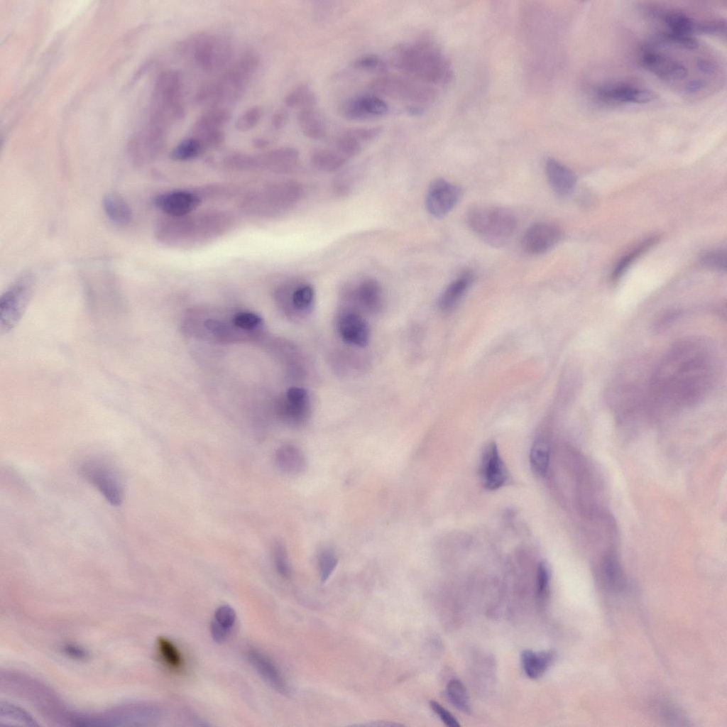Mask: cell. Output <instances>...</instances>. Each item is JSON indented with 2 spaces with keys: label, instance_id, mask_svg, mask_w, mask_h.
Masks as SVG:
<instances>
[{
  "label": "cell",
  "instance_id": "cell-1",
  "mask_svg": "<svg viewBox=\"0 0 727 727\" xmlns=\"http://www.w3.org/2000/svg\"><path fill=\"white\" fill-rule=\"evenodd\" d=\"M720 366L710 341L693 337L675 342L650 372V412H677L697 405L716 386Z\"/></svg>",
  "mask_w": 727,
  "mask_h": 727
},
{
  "label": "cell",
  "instance_id": "cell-2",
  "mask_svg": "<svg viewBox=\"0 0 727 727\" xmlns=\"http://www.w3.org/2000/svg\"><path fill=\"white\" fill-rule=\"evenodd\" d=\"M696 40L677 41L659 37L643 48L641 62L651 74L686 95L708 93L713 87L707 82L714 87L721 80V64L701 44L692 50L687 60L684 47Z\"/></svg>",
  "mask_w": 727,
  "mask_h": 727
},
{
  "label": "cell",
  "instance_id": "cell-3",
  "mask_svg": "<svg viewBox=\"0 0 727 727\" xmlns=\"http://www.w3.org/2000/svg\"><path fill=\"white\" fill-rule=\"evenodd\" d=\"M393 61L398 69L412 79L441 91L450 84L453 77L451 64L445 55L427 40L398 45Z\"/></svg>",
  "mask_w": 727,
  "mask_h": 727
},
{
  "label": "cell",
  "instance_id": "cell-4",
  "mask_svg": "<svg viewBox=\"0 0 727 727\" xmlns=\"http://www.w3.org/2000/svg\"><path fill=\"white\" fill-rule=\"evenodd\" d=\"M258 66V58L255 53H244L217 79L202 86L196 94L195 102L209 109L226 108L225 106L236 102Z\"/></svg>",
  "mask_w": 727,
  "mask_h": 727
},
{
  "label": "cell",
  "instance_id": "cell-5",
  "mask_svg": "<svg viewBox=\"0 0 727 727\" xmlns=\"http://www.w3.org/2000/svg\"><path fill=\"white\" fill-rule=\"evenodd\" d=\"M471 229L483 241L493 247L507 243L517 227V219L508 209L489 205H475L466 214Z\"/></svg>",
  "mask_w": 727,
  "mask_h": 727
},
{
  "label": "cell",
  "instance_id": "cell-6",
  "mask_svg": "<svg viewBox=\"0 0 727 727\" xmlns=\"http://www.w3.org/2000/svg\"><path fill=\"white\" fill-rule=\"evenodd\" d=\"M182 54L207 72L223 70L231 61L232 46L223 37L197 33L182 42Z\"/></svg>",
  "mask_w": 727,
  "mask_h": 727
},
{
  "label": "cell",
  "instance_id": "cell-7",
  "mask_svg": "<svg viewBox=\"0 0 727 727\" xmlns=\"http://www.w3.org/2000/svg\"><path fill=\"white\" fill-rule=\"evenodd\" d=\"M369 87L376 94L410 102L419 110L434 103L441 90L414 79L398 75H381L371 82Z\"/></svg>",
  "mask_w": 727,
  "mask_h": 727
},
{
  "label": "cell",
  "instance_id": "cell-8",
  "mask_svg": "<svg viewBox=\"0 0 727 727\" xmlns=\"http://www.w3.org/2000/svg\"><path fill=\"white\" fill-rule=\"evenodd\" d=\"M183 78L175 70L162 72L153 90L152 118L169 126L185 116L182 104Z\"/></svg>",
  "mask_w": 727,
  "mask_h": 727
},
{
  "label": "cell",
  "instance_id": "cell-9",
  "mask_svg": "<svg viewBox=\"0 0 727 727\" xmlns=\"http://www.w3.org/2000/svg\"><path fill=\"white\" fill-rule=\"evenodd\" d=\"M80 473L111 504L119 505L122 503L124 496L123 480L112 462L104 458L92 457L83 461Z\"/></svg>",
  "mask_w": 727,
  "mask_h": 727
},
{
  "label": "cell",
  "instance_id": "cell-10",
  "mask_svg": "<svg viewBox=\"0 0 727 727\" xmlns=\"http://www.w3.org/2000/svg\"><path fill=\"white\" fill-rule=\"evenodd\" d=\"M33 278L23 274L14 281L0 299V332L7 333L21 319L33 293Z\"/></svg>",
  "mask_w": 727,
  "mask_h": 727
},
{
  "label": "cell",
  "instance_id": "cell-11",
  "mask_svg": "<svg viewBox=\"0 0 727 727\" xmlns=\"http://www.w3.org/2000/svg\"><path fill=\"white\" fill-rule=\"evenodd\" d=\"M230 119L231 112L227 108L208 109L193 124L192 136L199 141L205 150L216 148L224 140V127Z\"/></svg>",
  "mask_w": 727,
  "mask_h": 727
},
{
  "label": "cell",
  "instance_id": "cell-12",
  "mask_svg": "<svg viewBox=\"0 0 727 727\" xmlns=\"http://www.w3.org/2000/svg\"><path fill=\"white\" fill-rule=\"evenodd\" d=\"M595 96L600 100L616 104L643 105L654 102V93L639 85L623 82L606 83L594 89Z\"/></svg>",
  "mask_w": 727,
  "mask_h": 727
},
{
  "label": "cell",
  "instance_id": "cell-13",
  "mask_svg": "<svg viewBox=\"0 0 727 727\" xmlns=\"http://www.w3.org/2000/svg\"><path fill=\"white\" fill-rule=\"evenodd\" d=\"M460 197L461 190L457 185L443 178H436L428 187L425 206L432 216L442 218L454 207Z\"/></svg>",
  "mask_w": 727,
  "mask_h": 727
},
{
  "label": "cell",
  "instance_id": "cell-14",
  "mask_svg": "<svg viewBox=\"0 0 727 727\" xmlns=\"http://www.w3.org/2000/svg\"><path fill=\"white\" fill-rule=\"evenodd\" d=\"M562 231L556 225L538 222L530 226L523 238V247L530 254L543 253L554 246L562 238Z\"/></svg>",
  "mask_w": 727,
  "mask_h": 727
},
{
  "label": "cell",
  "instance_id": "cell-15",
  "mask_svg": "<svg viewBox=\"0 0 727 727\" xmlns=\"http://www.w3.org/2000/svg\"><path fill=\"white\" fill-rule=\"evenodd\" d=\"M166 130L164 127L149 123L131 146L130 152L133 159L138 163L153 159L163 146Z\"/></svg>",
  "mask_w": 727,
  "mask_h": 727
},
{
  "label": "cell",
  "instance_id": "cell-16",
  "mask_svg": "<svg viewBox=\"0 0 727 727\" xmlns=\"http://www.w3.org/2000/svg\"><path fill=\"white\" fill-rule=\"evenodd\" d=\"M337 328L341 339L347 344L359 347L366 346L370 329L366 319L355 310H343L339 316Z\"/></svg>",
  "mask_w": 727,
  "mask_h": 727
},
{
  "label": "cell",
  "instance_id": "cell-17",
  "mask_svg": "<svg viewBox=\"0 0 727 727\" xmlns=\"http://www.w3.org/2000/svg\"><path fill=\"white\" fill-rule=\"evenodd\" d=\"M199 197L188 191H172L158 195L155 206L174 218L183 217L193 212L199 204Z\"/></svg>",
  "mask_w": 727,
  "mask_h": 727
},
{
  "label": "cell",
  "instance_id": "cell-18",
  "mask_svg": "<svg viewBox=\"0 0 727 727\" xmlns=\"http://www.w3.org/2000/svg\"><path fill=\"white\" fill-rule=\"evenodd\" d=\"M388 111L386 102L373 94H364L347 100L343 105L344 116L351 120L380 117Z\"/></svg>",
  "mask_w": 727,
  "mask_h": 727
},
{
  "label": "cell",
  "instance_id": "cell-19",
  "mask_svg": "<svg viewBox=\"0 0 727 727\" xmlns=\"http://www.w3.org/2000/svg\"><path fill=\"white\" fill-rule=\"evenodd\" d=\"M481 476L483 486L490 490L501 487L507 479L505 464L493 442L486 447L481 460Z\"/></svg>",
  "mask_w": 727,
  "mask_h": 727
},
{
  "label": "cell",
  "instance_id": "cell-20",
  "mask_svg": "<svg viewBox=\"0 0 727 727\" xmlns=\"http://www.w3.org/2000/svg\"><path fill=\"white\" fill-rule=\"evenodd\" d=\"M248 661L258 675L270 687L281 694H288L286 682L275 662L264 652L256 648L247 652Z\"/></svg>",
  "mask_w": 727,
  "mask_h": 727
},
{
  "label": "cell",
  "instance_id": "cell-21",
  "mask_svg": "<svg viewBox=\"0 0 727 727\" xmlns=\"http://www.w3.org/2000/svg\"><path fill=\"white\" fill-rule=\"evenodd\" d=\"M346 297L371 313L379 312L383 305V293L379 283L373 278L361 280L355 288L346 290Z\"/></svg>",
  "mask_w": 727,
  "mask_h": 727
},
{
  "label": "cell",
  "instance_id": "cell-22",
  "mask_svg": "<svg viewBox=\"0 0 727 727\" xmlns=\"http://www.w3.org/2000/svg\"><path fill=\"white\" fill-rule=\"evenodd\" d=\"M298 159V151L291 147H281L257 155L258 168L278 173L290 171L297 165Z\"/></svg>",
  "mask_w": 727,
  "mask_h": 727
},
{
  "label": "cell",
  "instance_id": "cell-23",
  "mask_svg": "<svg viewBox=\"0 0 727 727\" xmlns=\"http://www.w3.org/2000/svg\"><path fill=\"white\" fill-rule=\"evenodd\" d=\"M545 173L554 192L559 196H567L574 189L576 177L567 166L554 158L545 163Z\"/></svg>",
  "mask_w": 727,
  "mask_h": 727
},
{
  "label": "cell",
  "instance_id": "cell-24",
  "mask_svg": "<svg viewBox=\"0 0 727 727\" xmlns=\"http://www.w3.org/2000/svg\"><path fill=\"white\" fill-rule=\"evenodd\" d=\"M598 569L602 581L611 591L623 590L625 579L623 567L613 552H606L600 559Z\"/></svg>",
  "mask_w": 727,
  "mask_h": 727
},
{
  "label": "cell",
  "instance_id": "cell-25",
  "mask_svg": "<svg viewBox=\"0 0 727 727\" xmlns=\"http://www.w3.org/2000/svg\"><path fill=\"white\" fill-rule=\"evenodd\" d=\"M473 280V274L466 271L449 284L439 298L440 310L448 312L454 309L471 286Z\"/></svg>",
  "mask_w": 727,
  "mask_h": 727
},
{
  "label": "cell",
  "instance_id": "cell-26",
  "mask_svg": "<svg viewBox=\"0 0 727 727\" xmlns=\"http://www.w3.org/2000/svg\"><path fill=\"white\" fill-rule=\"evenodd\" d=\"M275 461L279 469L288 474L302 473L307 466L304 453L291 444L282 446L277 450Z\"/></svg>",
  "mask_w": 727,
  "mask_h": 727
},
{
  "label": "cell",
  "instance_id": "cell-27",
  "mask_svg": "<svg viewBox=\"0 0 727 727\" xmlns=\"http://www.w3.org/2000/svg\"><path fill=\"white\" fill-rule=\"evenodd\" d=\"M554 660L552 650L538 652L525 650L522 652L521 662L525 673L531 679H537L543 675Z\"/></svg>",
  "mask_w": 727,
  "mask_h": 727
},
{
  "label": "cell",
  "instance_id": "cell-28",
  "mask_svg": "<svg viewBox=\"0 0 727 727\" xmlns=\"http://www.w3.org/2000/svg\"><path fill=\"white\" fill-rule=\"evenodd\" d=\"M103 208L106 217L114 224L126 225L131 219V210L122 196L109 192L103 198Z\"/></svg>",
  "mask_w": 727,
  "mask_h": 727
},
{
  "label": "cell",
  "instance_id": "cell-29",
  "mask_svg": "<svg viewBox=\"0 0 727 727\" xmlns=\"http://www.w3.org/2000/svg\"><path fill=\"white\" fill-rule=\"evenodd\" d=\"M297 121L301 131L307 137L319 140L325 136V124L315 107L300 110Z\"/></svg>",
  "mask_w": 727,
  "mask_h": 727
},
{
  "label": "cell",
  "instance_id": "cell-30",
  "mask_svg": "<svg viewBox=\"0 0 727 727\" xmlns=\"http://www.w3.org/2000/svg\"><path fill=\"white\" fill-rule=\"evenodd\" d=\"M347 159L337 151L317 149L311 155V161L318 170L324 172H335L342 168Z\"/></svg>",
  "mask_w": 727,
  "mask_h": 727
},
{
  "label": "cell",
  "instance_id": "cell-31",
  "mask_svg": "<svg viewBox=\"0 0 727 727\" xmlns=\"http://www.w3.org/2000/svg\"><path fill=\"white\" fill-rule=\"evenodd\" d=\"M157 649L163 664L170 670L180 672L183 669V657L176 645L165 637L157 639Z\"/></svg>",
  "mask_w": 727,
  "mask_h": 727
},
{
  "label": "cell",
  "instance_id": "cell-32",
  "mask_svg": "<svg viewBox=\"0 0 727 727\" xmlns=\"http://www.w3.org/2000/svg\"><path fill=\"white\" fill-rule=\"evenodd\" d=\"M315 291L308 284H300L293 288L290 293L291 305L297 312L307 315L313 307Z\"/></svg>",
  "mask_w": 727,
  "mask_h": 727
},
{
  "label": "cell",
  "instance_id": "cell-33",
  "mask_svg": "<svg viewBox=\"0 0 727 727\" xmlns=\"http://www.w3.org/2000/svg\"><path fill=\"white\" fill-rule=\"evenodd\" d=\"M317 99L310 87L305 84L297 85L285 96L284 102L290 108L298 109L299 111L315 107Z\"/></svg>",
  "mask_w": 727,
  "mask_h": 727
},
{
  "label": "cell",
  "instance_id": "cell-34",
  "mask_svg": "<svg viewBox=\"0 0 727 727\" xmlns=\"http://www.w3.org/2000/svg\"><path fill=\"white\" fill-rule=\"evenodd\" d=\"M550 459V448L543 439H537L532 446L530 453V463L532 472L537 476H544L547 470Z\"/></svg>",
  "mask_w": 727,
  "mask_h": 727
},
{
  "label": "cell",
  "instance_id": "cell-35",
  "mask_svg": "<svg viewBox=\"0 0 727 727\" xmlns=\"http://www.w3.org/2000/svg\"><path fill=\"white\" fill-rule=\"evenodd\" d=\"M205 149L196 138L192 136L180 141L170 152V158L177 161H187L200 155Z\"/></svg>",
  "mask_w": 727,
  "mask_h": 727
},
{
  "label": "cell",
  "instance_id": "cell-36",
  "mask_svg": "<svg viewBox=\"0 0 727 727\" xmlns=\"http://www.w3.org/2000/svg\"><path fill=\"white\" fill-rule=\"evenodd\" d=\"M447 694L450 702L457 709L466 714L470 712L469 695L465 686L460 680L452 679L448 683Z\"/></svg>",
  "mask_w": 727,
  "mask_h": 727
},
{
  "label": "cell",
  "instance_id": "cell-37",
  "mask_svg": "<svg viewBox=\"0 0 727 727\" xmlns=\"http://www.w3.org/2000/svg\"><path fill=\"white\" fill-rule=\"evenodd\" d=\"M657 240V237H651L646 239L637 246L632 251L624 256L616 264L612 273V279L616 280L620 278L626 271L629 266L638 258L641 253L650 248Z\"/></svg>",
  "mask_w": 727,
  "mask_h": 727
},
{
  "label": "cell",
  "instance_id": "cell-38",
  "mask_svg": "<svg viewBox=\"0 0 727 727\" xmlns=\"http://www.w3.org/2000/svg\"><path fill=\"white\" fill-rule=\"evenodd\" d=\"M336 151L348 160L361 152V144L360 141L347 130L338 138Z\"/></svg>",
  "mask_w": 727,
  "mask_h": 727
},
{
  "label": "cell",
  "instance_id": "cell-39",
  "mask_svg": "<svg viewBox=\"0 0 727 727\" xmlns=\"http://www.w3.org/2000/svg\"><path fill=\"white\" fill-rule=\"evenodd\" d=\"M236 621V612L232 607L223 605L217 608L211 625L229 634Z\"/></svg>",
  "mask_w": 727,
  "mask_h": 727
},
{
  "label": "cell",
  "instance_id": "cell-40",
  "mask_svg": "<svg viewBox=\"0 0 727 727\" xmlns=\"http://www.w3.org/2000/svg\"><path fill=\"white\" fill-rule=\"evenodd\" d=\"M263 116L259 106H253L244 111L237 119L235 127L240 131H247L255 127Z\"/></svg>",
  "mask_w": 727,
  "mask_h": 727
},
{
  "label": "cell",
  "instance_id": "cell-41",
  "mask_svg": "<svg viewBox=\"0 0 727 727\" xmlns=\"http://www.w3.org/2000/svg\"><path fill=\"white\" fill-rule=\"evenodd\" d=\"M338 563L335 552L329 548L324 549L319 555L318 565L320 579L326 581L332 575Z\"/></svg>",
  "mask_w": 727,
  "mask_h": 727
},
{
  "label": "cell",
  "instance_id": "cell-42",
  "mask_svg": "<svg viewBox=\"0 0 727 727\" xmlns=\"http://www.w3.org/2000/svg\"><path fill=\"white\" fill-rule=\"evenodd\" d=\"M353 65L357 69L378 73H384L387 70L386 64L379 57L371 54L356 58Z\"/></svg>",
  "mask_w": 727,
  "mask_h": 727
},
{
  "label": "cell",
  "instance_id": "cell-43",
  "mask_svg": "<svg viewBox=\"0 0 727 727\" xmlns=\"http://www.w3.org/2000/svg\"><path fill=\"white\" fill-rule=\"evenodd\" d=\"M658 715L663 721L671 725H684L686 718L674 706L669 703H661L657 708Z\"/></svg>",
  "mask_w": 727,
  "mask_h": 727
},
{
  "label": "cell",
  "instance_id": "cell-44",
  "mask_svg": "<svg viewBox=\"0 0 727 727\" xmlns=\"http://www.w3.org/2000/svg\"><path fill=\"white\" fill-rule=\"evenodd\" d=\"M1 717L5 716L6 721H18L21 722L23 724L26 725H35V721L24 711L13 705L1 704Z\"/></svg>",
  "mask_w": 727,
  "mask_h": 727
},
{
  "label": "cell",
  "instance_id": "cell-45",
  "mask_svg": "<svg viewBox=\"0 0 727 727\" xmlns=\"http://www.w3.org/2000/svg\"><path fill=\"white\" fill-rule=\"evenodd\" d=\"M273 560L277 572L284 578H289L290 568L287 552L282 543L276 542L273 547Z\"/></svg>",
  "mask_w": 727,
  "mask_h": 727
},
{
  "label": "cell",
  "instance_id": "cell-46",
  "mask_svg": "<svg viewBox=\"0 0 727 727\" xmlns=\"http://www.w3.org/2000/svg\"><path fill=\"white\" fill-rule=\"evenodd\" d=\"M701 263L709 268L725 271L726 270V252L722 249L709 251L702 256Z\"/></svg>",
  "mask_w": 727,
  "mask_h": 727
},
{
  "label": "cell",
  "instance_id": "cell-47",
  "mask_svg": "<svg viewBox=\"0 0 727 727\" xmlns=\"http://www.w3.org/2000/svg\"><path fill=\"white\" fill-rule=\"evenodd\" d=\"M550 576L547 564L544 562H540L537 572V596L540 602L544 601L547 597Z\"/></svg>",
  "mask_w": 727,
  "mask_h": 727
},
{
  "label": "cell",
  "instance_id": "cell-48",
  "mask_svg": "<svg viewBox=\"0 0 727 727\" xmlns=\"http://www.w3.org/2000/svg\"><path fill=\"white\" fill-rule=\"evenodd\" d=\"M233 324L244 329H251L256 327L262 322L261 318L253 312H241L236 314L233 318Z\"/></svg>",
  "mask_w": 727,
  "mask_h": 727
},
{
  "label": "cell",
  "instance_id": "cell-49",
  "mask_svg": "<svg viewBox=\"0 0 727 727\" xmlns=\"http://www.w3.org/2000/svg\"><path fill=\"white\" fill-rule=\"evenodd\" d=\"M430 706L433 711L438 715L444 723L449 727L460 726L456 718L439 703L436 701H430Z\"/></svg>",
  "mask_w": 727,
  "mask_h": 727
},
{
  "label": "cell",
  "instance_id": "cell-50",
  "mask_svg": "<svg viewBox=\"0 0 727 727\" xmlns=\"http://www.w3.org/2000/svg\"><path fill=\"white\" fill-rule=\"evenodd\" d=\"M348 131L360 141H368L378 136L381 129V127L354 128Z\"/></svg>",
  "mask_w": 727,
  "mask_h": 727
},
{
  "label": "cell",
  "instance_id": "cell-51",
  "mask_svg": "<svg viewBox=\"0 0 727 727\" xmlns=\"http://www.w3.org/2000/svg\"><path fill=\"white\" fill-rule=\"evenodd\" d=\"M62 651L65 655L75 660H84L89 657V653L85 649L75 644H65L62 647Z\"/></svg>",
  "mask_w": 727,
  "mask_h": 727
},
{
  "label": "cell",
  "instance_id": "cell-52",
  "mask_svg": "<svg viewBox=\"0 0 727 727\" xmlns=\"http://www.w3.org/2000/svg\"><path fill=\"white\" fill-rule=\"evenodd\" d=\"M287 119V112L283 109L278 110L273 115L272 125L275 129L279 130L285 125Z\"/></svg>",
  "mask_w": 727,
  "mask_h": 727
},
{
  "label": "cell",
  "instance_id": "cell-53",
  "mask_svg": "<svg viewBox=\"0 0 727 727\" xmlns=\"http://www.w3.org/2000/svg\"><path fill=\"white\" fill-rule=\"evenodd\" d=\"M254 143H255V144H256V145L257 146H258V147H261V146H266V145H267V144L268 143V141H266V140H265V139H263V138H258V139H256V141H254Z\"/></svg>",
  "mask_w": 727,
  "mask_h": 727
}]
</instances>
